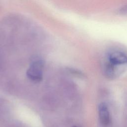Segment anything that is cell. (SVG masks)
<instances>
[{
  "instance_id": "cell-3",
  "label": "cell",
  "mask_w": 127,
  "mask_h": 127,
  "mask_svg": "<svg viewBox=\"0 0 127 127\" xmlns=\"http://www.w3.org/2000/svg\"><path fill=\"white\" fill-rule=\"evenodd\" d=\"M98 115L101 124L105 126L110 122V112L107 105L105 103H101L98 106Z\"/></svg>"
},
{
  "instance_id": "cell-4",
  "label": "cell",
  "mask_w": 127,
  "mask_h": 127,
  "mask_svg": "<svg viewBox=\"0 0 127 127\" xmlns=\"http://www.w3.org/2000/svg\"><path fill=\"white\" fill-rule=\"evenodd\" d=\"M118 12L122 14H127V4L121 6L119 9Z\"/></svg>"
},
{
  "instance_id": "cell-1",
  "label": "cell",
  "mask_w": 127,
  "mask_h": 127,
  "mask_svg": "<svg viewBox=\"0 0 127 127\" xmlns=\"http://www.w3.org/2000/svg\"><path fill=\"white\" fill-rule=\"evenodd\" d=\"M127 69V55L122 51L113 50L109 52L102 65L104 76L109 79L120 77Z\"/></svg>"
},
{
  "instance_id": "cell-5",
  "label": "cell",
  "mask_w": 127,
  "mask_h": 127,
  "mask_svg": "<svg viewBox=\"0 0 127 127\" xmlns=\"http://www.w3.org/2000/svg\"></svg>"
},
{
  "instance_id": "cell-2",
  "label": "cell",
  "mask_w": 127,
  "mask_h": 127,
  "mask_svg": "<svg viewBox=\"0 0 127 127\" xmlns=\"http://www.w3.org/2000/svg\"><path fill=\"white\" fill-rule=\"evenodd\" d=\"M44 67V62L43 60L37 59L33 61L26 71L27 77L35 82L41 81L43 79Z\"/></svg>"
}]
</instances>
